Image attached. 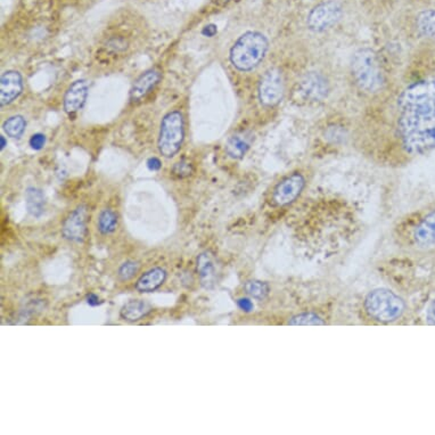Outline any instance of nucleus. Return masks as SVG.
Listing matches in <instances>:
<instances>
[{"mask_svg":"<svg viewBox=\"0 0 435 435\" xmlns=\"http://www.w3.org/2000/svg\"><path fill=\"white\" fill-rule=\"evenodd\" d=\"M196 270L199 273L201 285L204 289H215L218 283V266L215 254L210 251H204L197 257Z\"/></svg>","mask_w":435,"mask_h":435,"instance_id":"obj_12","label":"nucleus"},{"mask_svg":"<svg viewBox=\"0 0 435 435\" xmlns=\"http://www.w3.org/2000/svg\"><path fill=\"white\" fill-rule=\"evenodd\" d=\"M87 206H80L70 213L63 224L62 234L66 240L73 243H82L87 235Z\"/></svg>","mask_w":435,"mask_h":435,"instance_id":"obj_11","label":"nucleus"},{"mask_svg":"<svg viewBox=\"0 0 435 435\" xmlns=\"http://www.w3.org/2000/svg\"><path fill=\"white\" fill-rule=\"evenodd\" d=\"M287 91L283 72L278 68H271L264 72L259 81L258 97L264 107H275L283 100Z\"/></svg>","mask_w":435,"mask_h":435,"instance_id":"obj_7","label":"nucleus"},{"mask_svg":"<svg viewBox=\"0 0 435 435\" xmlns=\"http://www.w3.org/2000/svg\"><path fill=\"white\" fill-rule=\"evenodd\" d=\"M426 321L429 325L435 326V300L429 303V308L426 311Z\"/></svg>","mask_w":435,"mask_h":435,"instance_id":"obj_29","label":"nucleus"},{"mask_svg":"<svg viewBox=\"0 0 435 435\" xmlns=\"http://www.w3.org/2000/svg\"><path fill=\"white\" fill-rule=\"evenodd\" d=\"M287 325H291V326H321V325H326V321L319 314H316L312 311H302V312L291 316L287 321Z\"/></svg>","mask_w":435,"mask_h":435,"instance_id":"obj_22","label":"nucleus"},{"mask_svg":"<svg viewBox=\"0 0 435 435\" xmlns=\"http://www.w3.org/2000/svg\"><path fill=\"white\" fill-rule=\"evenodd\" d=\"M87 303L91 305V307H97V305H102V301H100V298H98V296L91 293V294L87 296Z\"/></svg>","mask_w":435,"mask_h":435,"instance_id":"obj_30","label":"nucleus"},{"mask_svg":"<svg viewBox=\"0 0 435 435\" xmlns=\"http://www.w3.org/2000/svg\"><path fill=\"white\" fill-rule=\"evenodd\" d=\"M149 305L142 300H132L122 307L121 317L127 321H138L149 314Z\"/></svg>","mask_w":435,"mask_h":435,"instance_id":"obj_20","label":"nucleus"},{"mask_svg":"<svg viewBox=\"0 0 435 435\" xmlns=\"http://www.w3.org/2000/svg\"><path fill=\"white\" fill-rule=\"evenodd\" d=\"M231 1H234V0H213V3L218 5V6H226V5L231 3Z\"/></svg>","mask_w":435,"mask_h":435,"instance_id":"obj_33","label":"nucleus"},{"mask_svg":"<svg viewBox=\"0 0 435 435\" xmlns=\"http://www.w3.org/2000/svg\"><path fill=\"white\" fill-rule=\"evenodd\" d=\"M138 271H139V264L137 262H125L121 267L119 268V278L125 282V280H131L132 277L136 276Z\"/></svg>","mask_w":435,"mask_h":435,"instance_id":"obj_27","label":"nucleus"},{"mask_svg":"<svg viewBox=\"0 0 435 435\" xmlns=\"http://www.w3.org/2000/svg\"><path fill=\"white\" fill-rule=\"evenodd\" d=\"M97 226H98L100 233L103 235L114 233L118 227V215L111 208H106L100 213Z\"/></svg>","mask_w":435,"mask_h":435,"instance_id":"obj_23","label":"nucleus"},{"mask_svg":"<svg viewBox=\"0 0 435 435\" xmlns=\"http://www.w3.org/2000/svg\"><path fill=\"white\" fill-rule=\"evenodd\" d=\"M25 127H26V122H25L24 118L21 115H15V116H12L5 121L3 131L10 137L19 138L24 132Z\"/></svg>","mask_w":435,"mask_h":435,"instance_id":"obj_24","label":"nucleus"},{"mask_svg":"<svg viewBox=\"0 0 435 435\" xmlns=\"http://www.w3.org/2000/svg\"><path fill=\"white\" fill-rule=\"evenodd\" d=\"M404 298L388 289L370 291L364 298V310L372 321L379 323H393L406 312Z\"/></svg>","mask_w":435,"mask_h":435,"instance_id":"obj_4","label":"nucleus"},{"mask_svg":"<svg viewBox=\"0 0 435 435\" xmlns=\"http://www.w3.org/2000/svg\"><path fill=\"white\" fill-rule=\"evenodd\" d=\"M307 187V177L294 171L282 178L271 192L270 202L276 208H287L296 202Z\"/></svg>","mask_w":435,"mask_h":435,"instance_id":"obj_6","label":"nucleus"},{"mask_svg":"<svg viewBox=\"0 0 435 435\" xmlns=\"http://www.w3.org/2000/svg\"><path fill=\"white\" fill-rule=\"evenodd\" d=\"M416 26L422 37L435 39V10L420 13L417 16Z\"/></svg>","mask_w":435,"mask_h":435,"instance_id":"obj_21","label":"nucleus"},{"mask_svg":"<svg viewBox=\"0 0 435 435\" xmlns=\"http://www.w3.org/2000/svg\"><path fill=\"white\" fill-rule=\"evenodd\" d=\"M408 241L411 247L418 251L435 249V208L426 212L411 226Z\"/></svg>","mask_w":435,"mask_h":435,"instance_id":"obj_9","label":"nucleus"},{"mask_svg":"<svg viewBox=\"0 0 435 435\" xmlns=\"http://www.w3.org/2000/svg\"><path fill=\"white\" fill-rule=\"evenodd\" d=\"M401 145L409 155H424L435 149V79L417 81L398 98Z\"/></svg>","mask_w":435,"mask_h":435,"instance_id":"obj_1","label":"nucleus"},{"mask_svg":"<svg viewBox=\"0 0 435 435\" xmlns=\"http://www.w3.org/2000/svg\"><path fill=\"white\" fill-rule=\"evenodd\" d=\"M45 143H46V138H45L44 135L41 134L33 135L30 139V146L35 149L43 148Z\"/></svg>","mask_w":435,"mask_h":435,"instance_id":"obj_28","label":"nucleus"},{"mask_svg":"<svg viewBox=\"0 0 435 435\" xmlns=\"http://www.w3.org/2000/svg\"><path fill=\"white\" fill-rule=\"evenodd\" d=\"M330 91V82L319 72H307L298 81V93L309 103L321 102L328 96Z\"/></svg>","mask_w":435,"mask_h":435,"instance_id":"obj_10","label":"nucleus"},{"mask_svg":"<svg viewBox=\"0 0 435 435\" xmlns=\"http://www.w3.org/2000/svg\"><path fill=\"white\" fill-rule=\"evenodd\" d=\"M185 137L183 116L181 112L174 111L165 115L162 121L159 136V151L165 158L176 155Z\"/></svg>","mask_w":435,"mask_h":435,"instance_id":"obj_5","label":"nucleus"},{"mask_svg":"<svg viewBox=\"0 0 435 435\" xmlns=\"http://www.w3.org/2000/svg\"><path fill=\"white\" fill-rule=\"evenodd\" d=\"M88 96V82L86 80L75 81L70 86L64 97V109L69 114L78 112L86 103Z\"/></svg>","mask_w":435,"mask_h":435,"instance_id":"obj_15","label":"nucleus"},{"mask_svg":"<svg viewBox=\"0 0 435 435\" xmlns=\"http://www.w3.org/2000/svg\"><path fill=\"white\" fill-rule=\"evenodd\" d=\"M147 165H148V168L153 171H156V170H159L161 168V162H160L159 159H156V158H153V159L149 160L147 162Z\"/></svg>","mask_w":435,"mask_h":435,"instance_id":"obj_31","label":"nucleus"},{"mask_svg":"<svg viewBox=\"0 0 435 435\" xmlns=\"http://www.w3.org/2000/svg\"><path fill=\"white\" fill-rule=\"evenodd\" d=\"M130 40L125 36H111L107 37L102 46V52L107 56H120L125 55L130 49Z\"/></svg>","mask_w":435,"mask_h":435,"instance_id":"obj_18","label":"nucleus"},{"mask_svg":"<svg viewBox=\"0 0 435 435\" xmlns=\"http://www.w3.org/2000/svg\"><path fill=\"white\" fill-rule=\"evenodd\" d=\"M342 16V5L335 0H328L311 10L307 19V24L311 31L323 32L337 24Z\"/></svg>","mask_w":435,"mask_h":435,"instance_id":"obj_8","label":"nucleus"},{"mask_svg":"<svg viewBox=\"0 0 435 435\" xmlns=\"http://www.w3.org/2000/svg\"><path fill=\"white\" fill-rule=\"evenodd\" d=\"M193 165L186 159L181 160L177 163H174V168H172L174 176L181 178V179L190 177V174H193Z\"/></svg>","mask_w":435,"mask_h":435,"instance_id":"obj_26","label":"nucleus"},{"mask_svg":"<svg viewBox=\"0 0 435 435\" xmlns=\"http://www.w3.org/2000/svg\"><path fill=\"white\" fill-rule=\"evenodd\" d=\"M23 91L22 77L19 72L7 71L0 79V105L12 103Z\"/></svg>","mask_w":435,"mask_h":435,"instance_id":"obj_13","label":"nucleus"},{"mask_svg":"<svg viewBox=\"0 0 435 435\" xmlns=\"http://www.w3.org/2000/svg\"><path fill=\"white\" fill-rule=\"evenodd\" d=\"M161 80V72L159 70H149L140 75L135 81L134 86L130 91V100L132 103H137L144 100Z\"/></svg>","mask_w":435,"mask_h":435,"instance_id":"obj_14","label":"nucleus"},{"mask_svg":"<svg viewBox=\"0 0 435 435\" xmlns=\"http://www.w3.org/2000/svg\"><path fill=\"white\" fill-rule=\"evenodd\" d=\"M268 49L269 41L266 36L260 32H246L231 47L230 62L238 71L249 72L264 61Z\"/></svg>","mask_w":435,"mask_h":435,"instance_id":"obj_3","label":"nucleus"},{"mask_svg":"<svg viewBox=\"0 0 435 435\" xmlns=\"http://www.w3.org/2000/svg\"><path fill=\"white\" fill-rule=\"evenodd\" d=\"M25 204L30 215L36 218L41 217L46 206L44 193L40 190L30 187L25 192Z\"/></svg>","mask_w":435,"mask_h":435,"instance_id":"obj_19","label":"nucleus"},{"mask_svg":"<svg viewBox=\"0 0 435 435\" xmlns=\"http://www.w3.org/2000/svg\"><path fill=\"white\" fill-rule=\"evenodd\" d=\"M167 280V271L162 268H153L147 271L136 283V289L140 293H152L162 287Z\"/></svg>","mask_w":435,"mask_h":435,"instance_id":"obj_17","label":"nucleus"},{"mask_svg":"<svg viewBox=\"0 0 435 435\" xmlns=\"http://www.w3.org/2000/svg\"><path fill=\"white\" fill-rule=\"evenodd\" d=\"M254 136L251 130L238 131L234 134L226 143V153L234 160L242 159L247 151L252 146Z\"/></svg>","mask_w":435,"mask_h":435,"instance_id":"obj_16","label":"nucleus"},{"mask_svg":"<svg viewBox=\"0 0 435 435\" xmlns=\"http://www.w3.org/2000/svg\"><path fill=\"white\" fill-rule=\"evenodd\" d=\"M241 308L244 309V310H250V309L252 308V305H251V302L249 300H241L240 301Z\"/></svg>","mask_w":435,"mask_h":435,"instance_id":"obj_32","label":"nucleus"},{"mask_svg":"<svg viewBox=\"0 0 435 435\" xmlns=\"http://www.w3.org/2000/svg\"><path fill=\"white\" fill-rule=\"evenodd\" d=\"M350 70L358 89L367 95H376L386 87V73L377 54L372 48L365 47L356 50Z\"/></svg>","mask_w":435,"mask_h":435,"instance_id":"obj_2","label":"nucleus"},{"mask_svg":"<svg viewBox=\"0 0 435 435\" xmlns=\"http://www.w3.org/2000/svg\"><path fill=\"white\" fill-rule=\"evenodd\" d=\"M244 291L247 296L255 298V300H264V298H267L270 289L268 287V284L254 280L246 282L245 285H244Z\"/></svg>","mask_w":435,"mask_h":435,"instance_id":"obj_25","label":"nucleus"}]
</instances>
